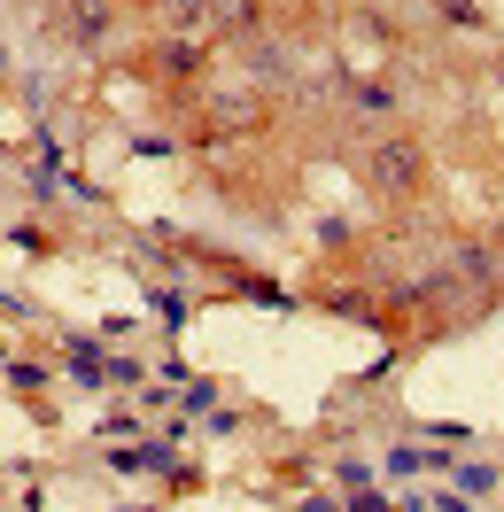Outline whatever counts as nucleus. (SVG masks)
Returning <instances> with one entry per match:
<instances>
[{
	"label": "nucleus",
	"instance_id": "1",
	"mask_svg": "<svg viewBox=\"0 0 504 512\" xmlns=\"http://www.w3.org/2000/svg\"><path fill=\"white\" fill-rule=\"evenodd\" d=\"M365 171H373L380 194H411V187H419V171H427V156L411 148L404 132H380L373 148H365Z\"/></svg>",
	"mask_w": 504,
	"mask_h": 512
},
{
	"label": "nucleus",
	"instance_id": "2",
	"mask_svg": "<svg viewBox=\"0 0 504 512\" xmlns=\"http://www.w3.org/2000/svg\"><path fill=\"white\" fill-rule=\"evenodd\" d=\"M109 24H117V16H109V0H70V16H63V32L86 39V47H94V39H109Z\"/></svg>",
	"mask_w": 504,
	"mask_h": 512
}]
</instances>
